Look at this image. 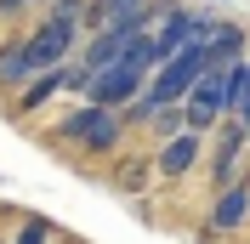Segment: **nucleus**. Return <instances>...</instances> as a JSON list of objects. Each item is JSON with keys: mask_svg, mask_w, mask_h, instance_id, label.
Wrapping results in <instances>:
<instances>
[{"mask_svg": "<svg viewBox=\"0 0 250 244\" xmlns=\"http://www.w3.org/2000/svg\"><path fill=\"white\" fill-rule=\"evenodd\" d=\"M125 131H131V125L120 120V108L80 102V108H68V114L57 120V131H51V137H57L62 148H74V153H114Z\"/></svg>", "mask_w": 250, "mask_h": 244, "instance_id": "f257e3e1", "label": "nucleus"}, {"mask_svg": "<svg viewBox=\"0 0 250 244\" xmlns=\"http://www.w3.org/2000/svg\"><path fill=\"white\" fill-rule=\"evenodd\" d=\"M199 74H205V46H182L176 57H165L154 74H148L142 91H148L154 108H165V102H182V97L193 91V80H199Z\"/></svg>", "mask_w": 250, "mask_h": 244, "instance_id": "f03ea898", "label": "nucleus"}, {"mask_svg": "<svg viewBox=\"0 0 250 244\" xmlns=\"http://www.w3.org/2000/svg\"><path fill=\"white\" fill-rule=\"evenodd\" d=\"M228 120V68H205L199 80H193V91L182 97V125L188 131H216V125Z\"/></svg>", "mask_w": 250, "mask_h": 244, "instance_id": "7ed1b4c3", "label": "nucleus"}, {"mask_svg": "<svg viewBox=\"0 0 250 244\" xmlns=\"http://www.w3.org/2000/svg\"><path fill=\"white\" fill-rule=\"evenodd\" d=\"M80 40L85 34L74 29V23H57V17H40L29 34H23V51H29V68L34 74H46V68H62V62L80 51Z\"/></svg>", "mask_w": 250, "mask_h": 244, "instance_id": "20e7f679", "label": "nucleus"}, {"mask_svg": "<svg viewBox=\"0 0 250 244\" xmlns=\"http://www.w3.org/2000/svg\"><path fill=\"white\" fill-rule=\"evenodd\" d=\"M142 85H148V74L142 68H131V62H108V68H97L91 85H85V102L97 108H125V102H137Z\"/></svg>", "mask_w": 250, "mask_h": 244, "instance_id": "39448f33", "label": "nucleus"}, {"mask_svg": "<svg viewBox=\"0 0 250 244\" xmlns=\"http://www.w3.org/2000/svg\"><path fill=\"white\" fill-rule=\"evenodd\" d=\"M148 34H154V57L165 62V57H176L182 46H193V40H199V12H188V6H165V12H159V23H154Z\"/></svg>", "mask_w": 250, "mask_h": 244, "instance_id": "423d86ee", "label": "nucleus"}, {"mask_svg": "<svg viewBox=\"0 0 250 244\" xmlns=\"http://www.w3.org/2000/svg\"><path fill=\"white\" fill-rule=\"evenodd\" d=\"M199 148H205V142H199V131H176V137H165V142H159L154 170L176 182V176H188V170L199 165Z\"/></svg>", "mask_w": 250, "mask_h": 244, "instance_id": "0eeeda50", "label": "nucleus"}, {"mask_svg": "<svg viewBox=\"0 0 250 244\" xmlns=\"http://www.w3.org/2000/svg\"><path fill=\"white\" fill-rule=\"evenodd\" d=\"M245 210H250V187H245V182L222 187V193H216V204H210V227H216V233L245 227Z\"/></svg>", "mask_w": 250, "mask_h": 244, "instance_id": "6e6552de", "label": "nucleus"}, {"mask_svg": "<svg viewBox=\"0 0 250 244\" xmlns=\"http://www.w3.org/2000/svg\"><path fill=\"white\" fill-rule=\"evenodd\" d=\"M34 80V68H29V51H23V34H12L6 46H0V91L12 97V91H23Z\"/></svg>", "mask_w": 250, "mask_h": 244, "instance_id": "1a4fd4ad", "label": "nucleus"}, {"mask_svg": "<svg viewBox=\"0 0 250 244\" xmlns=\"http://www.w3.org/2000/svg\"><path fill=\"white\" fill-rule=\"evenodd\" d=\"M228 120H245L250 125V57L228 68Z\"/></svg>", "mask_w": 250, "mask_h": 244, "instance_id": "9d476101", "label": "nucleus"}, {"mask_svg": "<svg viewBox=\"0 0 250 244\" xmlns=\"http://www.w3.org/2000/svg\"><path fill=\"white\" fill-rule=\"evenodd\" d=\"M148 131H154L159 142H165V137H176V131H188V125H182V102H165V108H154V114H148Z\"/></svg>", "mask_w": 250, "mask_h": 244, "instance_id": "9b49d317", "label": "nucleus"}, {"mask_svg": "<svg viewBox=\"0 0 250 244\" xmlns=\"http://www.w3.org/2000/svg\"><path fill=\"white\" fill-rule=\"evenodd\" d=\"M40 17H57V23H74V29L85 34V0H51V6H40Z\"/></svg>", "mask_w": 250, "mask_h": 244, "instance_id": "f8f14e48", "label": "nucleus"}, {"mask_svg": "<svg viewBox=\"0 0 250 244\" xmlns=\"http://www.w3.org/2000/svg\"><path fill=\"white\" fill-rule=\"evenodd\" d=\"M57 239V227H51V216H29L23 227H17V239L12 244H51Z\"/></svg>", "mask_w": 250, "mask_h": 244, "instance_id": "ddd939ff", "label": "nucleus"}, {"mask_svg": "<svg viewBox=\"0 0 250 244\" xmlns=\"http://www.w3.org/2000/svg\"><path fill=\"white\" fill-rule=\"evenodd\" d=\"M29 6H34V0H0V23H17Z\"/></svg>", "mask_w": 250, "mask_h": 244, "instance_id": "4468645a", "label": "nucleus"}, {"mask_svg": "<svg viewBox=\"0 0 250 244\" xmlns=\"http://www.w3.org/2000/svg\"><path fill=\"white\" fill-rule=\"evenodd\" d=\"M97 6H103V23H108V17L131 12V6H148V0H97Z\"/></svg>", "mask_w": 250, "mask_h": 244, "instance_id": "2eb2a0df", "label": "nucleus"}, {"mask_svg": "<svg viewBox=\"0 0 250 244\" xmlns=\"http://www.w3.org/2000/svg\"><path fill=\"white\" fill-rule=\"evenodd\" d=\"M34 6H51V0H34Z\"/></svg>", "mask_w": 250, "mask_h": 244, "instance_id": "dca6fc26", "label": "nucleus"}]
</instances>
